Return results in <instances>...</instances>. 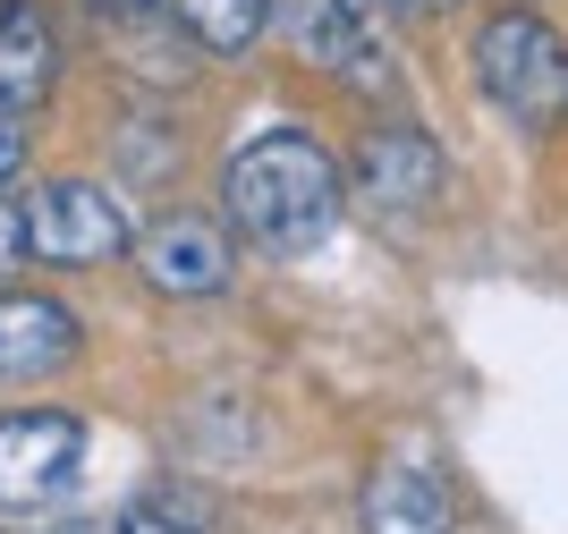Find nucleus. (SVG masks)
I'll list each match as a JSON object with an SVG mask.
<instances>
[{
    "instance_id": "423d86ee",
    "label": "nucleus",
    "mask_w": 568,
    "mask_h": 534,
    "mask_svg": "<svg viewBox=\"0 0 568 534\" xmlns=\"http://www.w3.org/2000/svg\"><path fill=\"white\" fill-rule=\"evenodd\" d=\"M288 26H297V51L314 69H332L339 85H390V51L374 34V0H297Z\"/></svg>"
},
{
    "instance_id": "1a4fd4ad",
    "label": "nucleus",
    "mask_w": 568,
    "mask_h": 534,
    "mask_svg": "<svg viewBox=\"0 0 568 534\" xmlns=\"http://www.w3.org/2000/svg\"><path fill=\"white\" fill-rule=\"evenodd\" d=\"M356 517H365V534H450V484L425 475V466H407V459H390L365 475Z\"/></svg>"
},
{
    "instance_id": "7ed1b4c3",
    "label": "nucleus",
    "mask_w": 568,
    "mask_h": 534,
    "mask_svg": "<svg viewBox=\"0 0 568 534\" xmlns=\"http://www.w3.org/2000/svg\"><path fill=\"white\" fill-rule=\"evenodd\" d=\"M85 466V424L69 407H18L0 416V517L60 510Z\"/></svg>"
},
{
    "instance_id": "20e7f679",
    "label": "nucleus",
    "mask_w": 568,
    "mask_h": 534,
    "mask_svg": "<svg viewBox=\"0 0 568 534\" xmlns=\"http://www.w3.org/2000/svg\"><path fill=\"white\" fill-rule=\"evenodd\" d=\"M128 263H136V280L153 298H221L230 272H237L230 230H221L213 212H195V204L153 212V221L128 238Z\"/></svg>"
},
{
    "instance_id": "2eb2a0df",
    "label": "nucleus",
    "mask_w": 568,
    "mask_h": 534,
    "mask_svg": "<svg viewBox=\"0 0 568 534\" xmlns=\"http://www.w3.org/2000/svg\"><path fill=\"white\" fill-rule=\"evenodd\" d=\"M399 18H442V9H458V0H390Z\"/></svg>"
},
{
    "instance_id": "f257e3e1",
    "label": "nucleus",
    "mask_w": 568,
    "mask_h": 534,
    "mask_svg": "<svg viewBox=\"0 0 568 534\" xmlns=\"http://www.w3.org/2000/svg\"><path fill=\"white\" fill-rule=\"evenodd\" d=\"M221 204L263 255H314L339 230V170L306 128H272V137L237 144L221 170Z\"/></svg>"
},
{
    "instance_id": "4468645a",
    "label": "nucleus",
    "mask_w": 568,
    "mask_h": 534,
    "mask_svg": "<svg viewBox=\"0 0 568 534\" xmlns=\"http://www.w3.org/2000/svg\"><path fill=\"white\" fill-rule=\"evenodd\" d=\"M26 170V111H0V179Z\"/></svg>"
},
{
    "instance_id": "f03ea898",
    "label": "nucleus",
    "mask_w": 568,
    "mask_h": 534,
    "mask_svg": "<svg viewBox=\"0 0 568 534\" xmlns=\"http://www.w3.org/2000/svg\"><path fill=\"white\" fill-rule=\"evenodd\" d=\"M475 77L493 93V111H509L518 128H535V137H551L568 119V43L535 9L484 18V34H475Z\"/></svg>"
},
{
    "instance_id": "6e6552de",
    "label": "nucleus",
    "mask_w": 568,
    "mask_h": 534,
    "mask_svg": "<svg viewBox=\"0 0 568 534\" xmlns=\"http://www.w3.org/2000/svg\"><path fill=\"white\" fill-rule=\"evenodd\" d=\"M356 187L374 195V212H425L442 195V153L416 128H374L356 144Z\"/></svg>"
},
{
    "instance_id": "39448f33",
    "label": "nucleus",
    "mask_w": 568,
    "mask_h": 534,
    "mask_svg": "<svg viewBox=\"0 0 568 534\" xmlns=\"http://www.w3.org/2000/svg\"><path fill=\"white\" fill-rule=\"evenodd\" d=\"M128 212H119V195L102 179H51L34 187V204H26V255L43 263H111L128 255Z\"/></svg>"
},
{
    "instance_id": "9b49d317",
    "label": "nucleus",
    "mask_w": 568,
    "mask_h": 534,
    "mask_svg": "<svg viewBox=\"0 0 568 534\" xmlns=\"http://www.w3.org/2000/svg\"><path fill=\"white\" fill-rule=\"evenodd\" d=\"M153 9H170V26H179L187 43L221 51V60L255 51L263 26H272V0H153Z\"/></svg>"
},
{
    "instance_id": "dca6fc26",
    "label": "nucleus",
    "mask_w": 568,
    "mask_h": 534,
    "mask_svg": "<svg viewBox=\"0 0 568 534\" xmlns=\"http://www.w3.org/2000/svg\"><path fill=\"white\" fill-rule=\"evenodd\" d=\"M85 9H111V18H136V9H153V0H85Z\"/></svg>"
},
{
    "instance_id": "0eeeda50",
    "label": "nucleus",
    "mask_w": 568,
    "mask_h": 534,
    "mask_svg": "<svg viewBox=\"0 0 568 534\" xmlns=\"http://www.w3.org/2000/svg\"><path fill=\"white\" fill-rule=\"evenodd\" d=\"M85 349V331L43 289H0V382H43Z\"/></svg>"
},
{
    "instance_id": "f3484780",
    "label": "nucleus",
    "mask_w": 568,
    "mask_h": 534,
    "mask_svg": "<svg viewBox=\"0 0 568 534\" xmlns=\"http://www.w3.org/2000/svg\"><path fill=\"white\" fill-rule=\"evenodd\" d=\"M0 534H9V526H0Z\"/></svg>"
},
{
    "instance_id": "ddd939ff",
    "label": "nucleus",
    "mask_w": 568,
    "mask_h": 534,
    "mask_svg": "<svg viewBox=\"0 0 568 534\" xmlns=\"http://www.w3.org/2000/svg\"><path fill=\"white\" fill-rule=\"evenodd\" d=\"M18 263H26V204L0 195V272H18Z\"/></svg>"
},
{
    "instance_id": "9d476101",
    "label": "nucleus",
    "mask_w": 568,
    "mask_h": 534,
    "mask_svg": "<svg viewBox=\"0 0 568 534\" xmlns=\"http://www.w3.org/2000/svg\"><path fill=\"white\" fill-rule=\"evenodd\" d=\"M60 77V43H51L43 9L0 0V111H34Z\"/></svg>"
},
{
    "instance_id": "f8f14e48",
    "label": "nucleus",
    "mask_w": 568,
    "mask_h": 534,
    "mask_svg": "<svg viewBox=\"0 0 568 534\" xmlns=\"http://www.w3.org/2000/svg\"><path fill=\"white\" fill-rule=\"evenodd\" d=\"M69 534H195V526H179V517H170V510H153V501H144V510H111V517H77Z\"/></svg>"
}]
</instances>
